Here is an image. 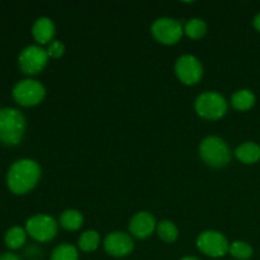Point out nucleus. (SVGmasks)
Masks as SVG:
<instances>
[{
  "label": "nucleus",
  "instance_id": "f257e3e1",
  "mask_svg": "<svg viewBox=\"0 0 260 260\" xmlns=\"http://www.w3.org/2000/svg\"><path fill=\"white\" fill-rule=\"evenodd\" d=\"M40 178L41 168L38 162L30 159H20L8 170L7 184L15 194H25L37 185Z\"/></svg>",
  "mask_w": 260,
  "mask_h": 260
},
{
  "label": "nucleus",
  "instance_id": "f03ea898",
  "mask_svg": "<svg viewBox=\"0 0 260 260\" xmlns=\"http://www.w3.org/2000/svg\"><path fill=\"white\" fill-rule=\"evenodd\" d=\"M25 118L15 108L0 109V141L8 146H15L24 136Z\"/></svg>",
  "mask_w": 260,
  "mask_h": 260
},
{
  "label": "nucleus",
  "instance_id": "7ed1b4c3",
  "mask_svg": "<svg viewBox=\"0 0 260 260\" xmlns=\"http://www.w3.org/2000/svg\"><path fill=\"white\" fill-rule=\"evenodd\" d=\"M200 156L211 168L220 169L230 162L231 151L229 145L217 136H208L201 142Z\"/></svg>",
  "mask_w": 260,
  "mask_h": 260
},
{
  "label": "nucleus",
  "instance_id": "20e7f679",
  "mask_svg": "<svg viewBox=\"0 0 260 260\" xmlns=\"http://www.w3.org/2000/svg\"><path fill=\"white\" fill-rule=\"evenodd\" d=\"M194 107L198 116L210 121L222 118L228 112V102L216 91H206L198 95Z\"/></svg>",
  "mask_w": 260,
  "mask_h": 260
},
{
  "label": "nucleus",
  "instance_id": "39448f33",
  "mask_svg": "<svg viewBox=\"0 0 260 260\" xmlns=\"http://www.w3.org/2000/svg\"><path fill=\"white\" fill-rule=\"evenodd\" d=\"M46 95V89L40 81L24 79L18 81L13 88V98L23 107H33L40 104Z\"/></svg>",
  "mask_w": 260,
  "mask_h": 260
},
{
  "label": "nucleus",
  "instance_id": "423d86ee",
  "mask_svg": "<svg viewBox=\"0 0 260 260\" xmlns=\"http://www.w3.org/2000/svg\"><path fill=\"white\" fill-rule=\"evenodd\" d=\"M25 231L30 238L40 243H48L57 234V222L48 215H35L25 223Z\"/></svg>",
  "mask_w": 260,
  "mask_h": 260
},
{
  "label": "nucleus",
  "instance_id": "0eeeda50",
  "mask_svg": "<svg viewBox=\"0 0 260 260\" xmlns=\"http://www.w3.org/2000/svg\"><path fill=\"white\" fill-rule=\"evenodd\" d=\"M151 33L157 42L170 46L179 42L184 28L173 18H159L152 23Z\"/></svg>",
  "mask_w": 260,
  "mask_h": 260
},
{
  "label": "nucleus",
  "instance_id": "6e6552de",
  "mask_svg": "<svg viewBox=\"0 0 260 260\" xmlns=\"http://www.w3.org/2000/svg\"><path fill=\"white\" fill-rule=\"evenodd\" d=\"M48 61L47 51L43 50L40 46H28L18 57V63H19L20 70L28 75H36L41 73L46 68Z\"/></svg>",
  "mask_w": 260,
  "mask_h": 260
},
{
  "label": "nucleus",
  "instance_id": "1a4fd4ad",
  "mask_svg": "<svg viewBox=\"0 0 260 260\" xmlns=\"http://www.w3.org/2000/svg\"><path fill=\"white\" fill-rule=\"evenodd\" d=\"M197 248L202 251L205 255L212 256V258H220L226 253H229V244L228 239L223 234L218 231H205L201 234L197 239Z\"/></svg>",
  "mask_w": 260,
  "mask_h": 260
},
{
  "label": "nucleus",
  "instance_id": "9d476101",
  "mask_svg": "<svg viewBox=\"0 0 260 260\" xmlns=\"http://www.w3.org/2000/svg\"><path fill=\"white\" fill-rule=\"evenodd\" d=\"M175 74L183 84L194 85L203 76L202 63L194 56L183 55L175 62Z\"/></svg>",
  "mask_w": 260,
  "mask_h": 260
},
{
  "label": "nucleus",
  "instance_id": "9b49d317",
  "mask_svg": "<svg viewBox=\"0 0 260 260\" xmlns=\"http://www.w3.org/2000/svg\"><path fill=\"white\" fill-rule=\"evenodd\" d=\"M104 250L112 256L123 258L129 255L134 250V240L131 236L122 231H114L104 239Z\"/></svg>",
  "mask_w": 260,
  "mask_h": 260
},
{
  "label": "nucleus",
  "instance_id": "f8f14e48",
  "mask_svg": "<svg viewBox=\"0 0 260 260\" xmlns=\"http://www.w3.org/2000/svg\"><path fill=\"white\" fill-rule=\"evenodd\" d=\"M155 217L149 212H139L129 221V233L137 239H146L156 230Z\"/></svg>",
  "mask_w": 260,
  "mask_h": 260
},
{
  "label": "nucleus",
  "instance_id": "ddd939ff",
  "mask_svg": "<svg viewBox=\"0 0 260 260\" xmlns=\"http://www.w3.org/2000/svg\"><path fill=\"white\" fill-rule=\"evenodd\" d=\"M32 35L40 45H50L55 36V24L47 17L38 18L32 27Z\"/></svg>",
  "mask_w": 260,
  "mask_h": 260
},
{
  "label": "nucleus",
  "instance_id": "4468645a",
  "mask_svg": "<svg viewBox=\"0 0 260 260\" xmlns=\"http://www.w3.org/2000/svg\"><path fill=\"white\" fill-rule=\"evenodd\" d=\"M235 156L244 164H255L260 160V146L255 142H244L236 147Z\"/></svg>",
  "mask_w": 260,
  "mask_h": 260
},
{
  "label": "nucleus",
  "instance_id": "2eb2a0df",
  "mask_svg": "<svg viewBox=\"0 0 260 260\" xmlns=\"http://www.w3.org/2000/svg\"><path fill=\"white\" fill-rule=\"evenodd\" d=\"M231 104L236 111H249L255 104V95L251 90L248 89H241V90L236 91L233 96H231Z\"/></svg>",
  "mask_w": 260,
  "mask_h": 260
},
{
  "label": "nucleus",
  "instance_id": "dca6fc26",
  "mask_svg": "<svg viewBox=\"0 0 260 260\" xmlns=\"http://www.w3.org/2000/svg\"><path fill=\"white\" fill-rule=\"evenodd\" d=\"M84 217L79 211L66 210L60 216V225L68 231H75L83 226Z\"/></svg>",
  "mask_w": 260,
  "mask_h": 260
},
{
  "label": "nucleus",
  "instance_id": "f3484780",
  "mask_svg": "<svg viewBox=\"0 0 260 260\" xmlns=\"http://www.w3.org/2000/svg\"><path fill=\"white\" fill-rule=\"evenodd\" d=\"M25 239H27V231L20 226H14L7 231L4 240L8 248L15 250L24 245Z\"/></svg>",
  "mask_w": 260,
  "mask_h": 260
},
{
  "label": "nucleus",
  "instance_id": "a211bd4d",
  "mask_svg": "<svg viewBox=\"0 0 260 260\" xmlns=\"http://www.w3.org/2000/svg\"><path fill=\"white\" fill-rule=\"evenodd\" d=\"M156 234L162 241L165 243H174L177 241L178 235H179V231H178V228L175 226L174 222L172 221H160L159 223L156 225Z\"/></svg>",
  "mask_w": 260,
  "mask_h": 260
},
{
  "label": "nucleus",
  "instance_id": "6ab92c4d",
  "mask_svg": "<svg viewBox=\"0 0 260 260\" xmlns=\"http://www.w3.org/2000/svg\"><path fill=\"white\" fill-rule=\"evenodd\" d=\"M184 33L192 40H201L207 33V24L200 18H193L184 25Z\"/></svg>",
  "mask_w": 260,
  "mask_h": 260
},
{
  "label": "nucleus",
  "instance_id": "aec40b11",
  "mask_svg": "<svg viewBox=\"0 0 260 260\" xmlns=\"http://www.w3.org/2000/svg\"><path fill=\"white\" fill-rule=\"evenodd\" d=\"M99 244H101V236H99V234L94 230L85 231V233L80 236V239H79V248L83 251H86V253L96 250Z\"/></svg>",
  "mask_w": 260,
  "mask_h": 260
},
{
  "label": "nucleus",
  "instance_id": "412c9836",
  "mask_svg": "<svg viewBox=\"0 0 260 260\" xmlns=\"http://www.w3.org/2000/svg\"><path fill=\"white\" fill-rule=\"evenodd\" d=\"M79 253L75 246L70 244H61L53 249L51 260H78Z\"/></svg>",
  "mask_w": 260,
  "mask_h": 260
},
{
  "label": "nucleus",
  "instance_id": "4be33fe9",
  "mask_svg": "<svg viewBox=\"0 0 260 260\" xmlns=\"http://www.w3.org/2000/svg\"><path fill=\"white\" fill-rule=\"evenodd\" d=\"M229 253L235 259L248 260L253 256V248L245 241H234L233 244H230Z\"/></svg>",
  "mask_w": 260,
  "mask_h": 260
},
{
  "label": "nucleus",
  "instance_id": "5701e85b",
  "mask_svg": "<svg viewBox=\"0 0 260 260\" xmlns=\"http://www.w3.org/2000/svg\"><path fill=\"white\" fill-rule=\"evenodd\" d=\"M46 51H47L48 57L60 58L61 56L65 53V45H63L61 41H52V42L48 45V48Z\"/></svg>",
  "mask_w": 260,
  "mask_h": 260
},
{
  "label": "nucleus",
  "instance_id": "b1692460",
  "mask_svg": "<svg viewBox=\"0 0 260 260\" xmlns=\"http://www.w3.org/2000/svg\"><path fill=\"white\" fill-rule=\"evenodd\" d=\"M0 260H20L19 256L15 255L13 253H4L3 255H0Z\"/></svg>",
  "mask_w": 260,
  "mask_h": 260
},
{
  "label": "nucleus",
  "instance_id": "393cba45",
  "mask_svg": "<svg viewBox=\"0 0 260 260\" xmlns=\"http://www.w3.org/2000/svg\"><path fill=\"white\" fill-rule=\"evenodd\" d=\"M253 25L254 28H255L258 32H260V13H258V14L254 17V20H253Z\"/></svg>",
  "mask_w": 260,
  "mask_h": 260
},
{
  "label": "nucleus",
  "instance_id": "a878e982",
  "mask_svg": "<svg viewBox=\"0 0 260 260\" xmlns=\"http://www.w3.org/2000/svg\"><path fill=\"white\" fill-rule=\"evenodd\" d=\"M180 260H200V259L196 258V256H185V258H183Z\"/></svg>",
  "mask_w": 260,
  "mask_h": 260
}]
</instances>
